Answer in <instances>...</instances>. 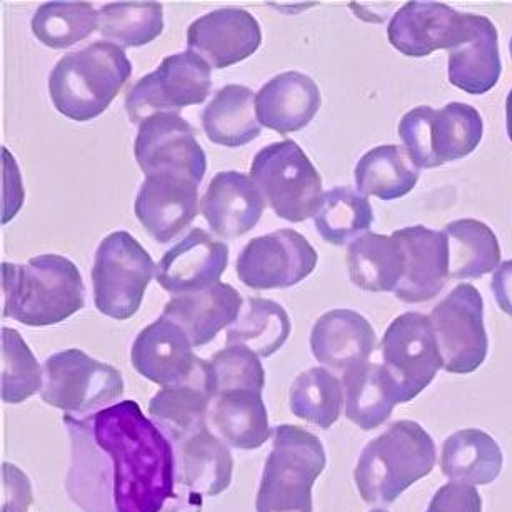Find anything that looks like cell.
<instances>
[{"label":"cell","mask_w":512,"mask_h":512,"mask_svg":"<svg viewBox=\"0 0 512 512\" xmlns=\"http://www.w3.org/2000/svg\"><path fill=\"white\" fill-rule=\"evenodd\" d=\"M94 437L116 469L117 512H161L176 496V452L136 401L94 414Z\"/></svg>","instance_id":"6da1fadb"},{"label":"cell","mask_w":512,"mask_h":512,"mask_svg":"<svg viewBox=\"0 0 512 512\" xmlns=\"http://www.w3.org/2000/svg\"><path fill=\"white\" fill-rule=\"evenodd\" d=\"M4 317L29 327L66 321L86 306L79 267L64 256L44 254L26 264H2Z\"/></svg>","instance_id":"7a4b0ae2"},{"label":"cell","mask_w":512,"mask_h":512,"mask_svg":"<svg viewBox=\"0 0 512 512\" xmlns=\"http://www.w3.org/2000/svg\"><path fill=\"white\" fill-rule=\"evenodd\" d=\"M131 76L132 64L124 49L97 41L57 62L49 76V94L62 116L92 121L107 111Z\"/></svg>","instance_id":"3957f363"},{"label":"cell","mask_w":512,"mask_h":512,"mask_svg":"<svg viewBox=\"0 0 512 512\" xmlns=\"http://www.w3.org/2000/svg\"><path fill=\"white\" fill-rule=\"evenodd\" d=\"M436 466V444L414 421H397L359 456L354 479L367 504H391Z\"/></svg>","instance_id":"277c9868"},{"label":"cell","mask_w":512,"mask_h":512,"mask_svg":"<svg viewBox=\"0 0 512 512\" xmlns=\"http://www.w3.org/2000/svg\"><path fill=\"white\" fill-rule=\"evenodd\" d=\"M257 491V512H312V486L326 469L321 439L299 426L274 427Z\"/></svg>","instance_id":"5b68a950"},{"label":"cell","mask_w":512,"mask_h":512,"mask_svg":"<svg viewBox=\"0 0 512 512\" xmlns=\"http://www.w3.org/2000/svg\"><path fill=\"white\" fill-rule=\"evenodd\" d=\"M397 132L416 167L436 169L476 151L484 124L477 109L451 102L441 111L429 106L412 109L402 117Z\"/></svg>","instance_id":"8992f818"},{"label":"cell","mask_w":512,"mask_h":512,"mask_svg":"<svg viewBox=\"0 0 512 512\" xmlns=\"http://www.w3.org/2000/svg\"><path fill=\"white\" fill-rule=\"evenodd\" d=\"M251 179L276 216L294 224L316 216L324 197L321 174L291 139L274 142L257 152Z\"/></svg>","instance_id":"52a82bcc"},{"label":"cell","mask_w":512,"mask_h":512,"mask_svg":"<svg viewBox=\"0 0 512 512\" xmlns=\"http://www.w3.org/2000/svg\"><path fill=\"white\" fill-rule=\"evenodd\" d=\"M157 266L129 232H112L97 247L92 286L97 311L117 321L136 316Z\"/></svg>","instance_id":"ba28073f"},{"label":"cell","mask_w":512,"mask_h":512,"mask_svg":"<svg viewBox=\"0 0 512 512\" xmlns=\"http://www.w3.org/2000/svg\"><path fill=\"white\" fill-rule=\"evenodd\" d=\"M124 394L116 367L96 361L81 349L56 352L44 364L41 397L47 406L74 416H91L111 407Z\"/></svg>","instance_id":"9c48e42d"},{"label":"cell","mask_w":512,"mask_h":512,"mask_svg":"<svg viewBox=\"0 0 512 512\" xmlns=\"http://www.w3.org/2000/svg\"><path fill=\"white\" fill-rule=\"evenodd\" d=\"M211 66L196 52L164 57L156 71L132 86L126 96V112L132 124L157 114H177L187 106H199L211 92Z\"/></svg>","instance_id":"30bf717a"},{"label":"cell","mask_w":512,"mask_h":512,"mask_svg":"<svg viewBox=\"0 0 512 512\" xmlns=\"http://www.w3.org/2000/svg\"><path fill=\"white\" fill-rule=\"evenodd\" d=\"M429 319L444 371L471 374L484 364L489 342L484 327V302L476 287L471 284L454 287L432 309Z\"/></svg>","instance_id":"8fae6325"},{"label":"cell","mask_w":512,"mask_h":512,"mask_svg":"<svg viewBox=\"0 0 512 512\" xmlns=\"http://www.w3.org/2000/svg\"><path fill=\"white\" fill-rule=\"evenodd\" d=\"M381 356L401 404L419 396L444 367L431 319L421 312H406L389 324L382 337Z\"/></svg>","instance_id":"7c38bea8"},{"label":"cell","mask_w":512,"mask_h":512,"mask_svg":"<svg viewBox=\"0 0 512 512\" xmlns=\"http://www.w3.org/2000/svg\"><path fill=\"white\" fill-rule=\"evenodd\" d=\"M316 249L294 229H277L247 242L237 257V277L257 291L287 289L311 276Z\"/></svg>","instance_id":"4fadbf2b"},{"label":"cell","mask_w":512,"mask_h":512,"mask_svg":"<svg viewBox=\"0 0 512 512\" xmlns=\"http://www.w3.org/2000/svg\"><path fill=\"white\" fill-rule=\"evenodd\" d=\"M477 14H461L441 2H407L394 14L387 39L404 56L422 59L439 49H457L471 41Z\"/></svg>","instance_id":"5bb4252c"},{"label":"cell","mask_w":512,"mask_h":512,"mask_svg":"<svg viewBox=\"0 0 512 512\" xmlns=\"http://www.w3.org/2000/svg\"><path fill=\"white\" fill-rule=\"evenodd\" d=\"M71 439V461L66 489L84 512H117L116 469L111 456L94 437V414L64 416Z\"/></svg>","instance_id":"9a60e30c"},{"label":"cell","mask_w":512,"mask_h":512,"mask_svg":"<svg viewBox=\"0 0 512 512\" xmlns=\"http://www.w3.org/2000/svg\"><path fill=\"white\" fill-rule=\"evenodd\" d=\"M134 154L146 177L171 172L201 184L206 176V152L191 124L179 114H157L142 122Z\"/></svg>","instance_id":"2e32d148"},{"label":"cell","mask_w":512,"mask_h":512,"mask_svg":"<svg viewBox=\"0 0 512 512\" xmlns=\"http://www.w3.org/2000/svg\"><path fill=\"white\" fill-rule=\"evenodd\" d=\"M262 31L251 12L224 7L199 17L187 29V46L214 69L246 61L261 47Z\"/></svg>","instance_id":"e0dca14e"},{"label":"cell","mask_w":512,"mask_h":512,"mask_svg":"<svg viewBox=\"0 0 512 512\" xmlns=\"http://www.w3.org/2000/svg\"><path fill=\"white\" fill-rule=\"evenodd\" d=\"M199 184L179 174H154L142 182L134 211L149 236L167 244L189 227L197 214Z\"/></svg>","instance_id":"ac0fdd59"},{"label":"cell","mask_w":512,"mask_h":512,"mask_svg":"<svg viewBox=\"0 0 512 512\" xmlns=\"http://www.w3.org/2000/svg\"><path fill=\"white\" fill-rule=\"evenodd\" d=\"M227 264V244L196 227L162 256L157 264L156 279L172 296L204 291L221 282Z\"/></svg>","instance_id":"d6986e66"},{"label":"cell","mask_w":512,"mask_h":512,"mask_svg":"<svg viewBox=\"0 0 512 512\" xmlns=\"http://www.w3.org/2000/svg\"><path fill=\"white\" fill-rule=\"evenodd\" d=\"M404 251V276L397 286V299L409 304L427 302L441 294L449 276V241L444 232L424 226L392 232Z\"/></svg>","instance_id":"ffe728a7"},{"label":"cell","mask_w":512,"mask_h":512,"mask_svg":"<svg viewBox=\"0 0 512 512\" xmlns=\"http://www.w3.org/2000/svg\"><path fill=\"white\" fill-rule=\"evenodd\" d=\"M192 347L186 331L161 316L137 334L132 344V366L147 381L162 387L174 386L187 381L201 361Z\"/></svg>","instance_id":"44dd1931"},{"label":"cell","mask_w":512,"mask_h":512,"mask_svg":"<svg viewBox=\"0 0 512 512\" xmlns=\"http://www.w3.org/2000/svg\"><path fill=\"white\" fill-rule=\"evenodd\" d=\"M202 216L217 236L237 239L252 231L266 211V199L251 176L219 172L201 201Z\"/></svg>","instance_id":"7402d4cb"},{"label":"cell","mask_w":512,"mask_h":512,"mask_svg":"<svg viewBox=\"0 0 512 512\" xmlns=\"http://www.w3.org/2000/svg\"><path fill=\"white\" fill-rule=\"evenodd\" d=\"M212 402L209 362L201 359L196 371L187 381L162 387L149 401V416L176 444L192 432L201 431L207 424Z\"/></svg>","instance_id":"603a6c76"},{"label":"cell","mask_w":512,"mask_h":512,"mask_svg":"<svg viewBox=\"0 0 512 512\" xmlns=\"http://www.w3.org/2000/svg\"><path fill=\"white\" fill-rule=\"evenodd\" d=\"M242 306L244 301L237 289L226 282H217L204 291L172 296L162 316L181 326L192 346L201 347L209 344L222 329L231 327Z\"/></svg>","instance_id":"cb8c5ba5"},{"label":"cell","mask_w":512,"mask_h":512,"mask_svg":"<svg viewBox=\"0 0 512 512\" xmlns=\"http://www.w3.org/2000/svg\"><path fill=\"white\" fill-rule=\"evenodd\" d=\"M311 349L322 366L346 372L369 361L376 349V332L359 312L334 309L312 327Z\"/></svg>","instance_id":"d4e9b609"},{"label":"cell","mask_w":512,"mask_h":512,"mask_svg":"<svg viewBox=\"0 0 512 512\" xmlns=\"http://www.w3.org/2000/svg\"><path fill=\"white\" fill-rule=\"evenodd\" d=\"M321 104V91L314 79L302 72H284L257 92V121L279 134L301 131L316 117Z\"/></svg>","instance_id":"484cf974"},{"label":"cell","mask_w":512,"mask_h":512,"mask_svg":"<svg viewBox=\"0 0 512 512\" xmlns=\"http://www.w3.org/2000/svg\"><path fill=\"white\" fill-rule=\"evenodd\" d=\"M177 484L202 497L219 496L231 486L234 459L226 442L219 439L209 426L177 441Z\"/></svg>","instance_id":"4316f807"},{"label":"cell","mask_w":512,"mask_h":512,"mask_svg":"<svg viewBox=\"0 0 512 512\" xmlns=\"http://www.w3.org/2000/svg\"><path fill=\"white\" fill-rule=\"evenodd\" d=\"M207 424L227 446L242 451L261 447L272 434L262 392L251 389L219 392L212 397Z\"/></svg>","instance_id":"83f0119b"},{"label":"cell","mask_w":512,"mask_h":512,"mask_svg":"<svg viewBox=\"0 0 512 512\" xmlns=\"http://www.w3.org/2000/svg\"><path fill=\"white\" fill-rule=\"evenodd\" d=\"M346 417L364 431L382 426L399 401L396 384L384 364L364 362L342 372Z\"/></svg>","instance_id":"f1b7e54d"},{"label":"cell","mask_w":512,"mask_h":512,"mask_svg":"<svg viewBox=\"0 0 512 512\" xmlns=\"http://www.w3.org/2000/svg\"><path fill=\"white\" fill-rule=\"evenodd\" d=\"M202 127L212 144L246 146L261 136L257 121L256 94L241 84H227L202 112Z\"/></svg>","instance_id":"f546056e"},{"label":"cell","mask_w":512,"mask_h":512,"mask_svg":"<svg viewBox=\"0 0 512 512\" xmlns=\"http://www.w3.org/2000/svg\"><path fill=\"white\" fill-rule=\"evenodd\" d=\"M354 286L367 292H394L404 276V251L396 237L366 232L347 249Z\"/></svg>","instance_id":"4dcf8cb0"},{"label":"cell","mask_w":512,"mask_h":512,"mask_svg":"<svg viewBox=\"0 0 512 512\" xmlns=\"http://www.w3.org/2000/svg\"><path fill=\"white\" fill-rule=\"evenodd\" d=\"M497 44L496 27L487 17L479 16L471 41L449 51L452 86L471 96H481L494 89L502 72Z\"/></svg>","instance_id":"1f68e13d"},{"label":"cell","mask_w":512,"mask_h":512,"mask_svg":"<svg viewBox=\"0 0 512 512\" xmlns=\"http://www.w3.org/2000/svg\"><path fill=\"white\" fill-rule=\"evenodd\" d=\"M499 444L481 429H462L442 444L441 469L451 481L484 486L502 471Z\"/></svg>","instance_id":"d6a6232c"},{"label":"cell","mask_w":512,"mask_h":512,"mask_svg":"<svg viewBox=\"0 0 512 512\" xmlns=\"http://www.w3.org/2000/svg\"><path fill=\"white\" fill-rule=\"evenodd\" d=\"M357 191L381 201L407 196L417 186L419 167L401 146H379L366 152L357 162Z\"/></svg>","instance_id":"836d02e7"},{"label":"cell","mask_w":512,"mask_h":512,"mask_svg":"<svg viewBox=\"0 0 512 512\" xmlns=\"http://www.w3.org/2000/svg\"><path fill=\"white\" fill-rule=\"evenodd\" d=\"M286 309L277 302L249 297L237 321L227 329V346L246 347L259 357L276 354L291 336Z\"/></svg>","instance_id":"e575fe53"},{"label":"cell","mask_w":512,"mask_h":512,"mask_svg":"<svg viewBox=\"0 0 512 512\" xmlns=\"http://www.w3.org/2000/svg\"><path fill=\"white\" fill-rule=\"evenodd\" d=\"M451 279H479L494 271L501 261V247L491 227L476 219L447 224Z\"/></svg>","instance_id":"d590c367"},{"label":"cell","mask_w":512,"mask_h":512,"mask_svg":"<svg viewBox=\"0 0 512 512\" xmlns=\"http://www.w3.org/2000/svg\"><path fill=\"white\" fill-rule=\"evenodd\" d=\"M316 229L332 246H344L366 234L374 221L371 202L352 187H334L322 197Z\"/></svg>","instance_id":"8d00e7d4"},{"label":"cell","mask_w":512,"mask_h":512,"mask_svg":"<svg viewBox=\"0 0 512 512\" xmlns=\"http://www.w3.org/2000/svg\"><path fill=\"white\" fill-rule=\"evenodd\" d=\"M294 416L321 429L336 424L344 406L342 382L326 367H312L296 377L289 394Z\"/></svg>","instance_id":"74e56055"},{"label":"cell","mask_w":512,"mask_h":512,"mask_svg":"<svg viewBox=\"0 0 512 512\" xmlns=\"http://www.w3.org/2000/svg\"><path fill=\"white\" fill-rule=\"evenodd\" d=\"M31 27L44 46L67 49L99 29V11L91 2H46L32 17Z\"/></svg>","instance_id":"f35d334b"},{"label":"cell","mask_w":512,"mask_h":512,"mask_svg":"<svg viewBox=\"0 0 512 512\" xmlns=\"http://www.w3.org/2000/svg\"><path fill=\"white\" fill-rule=\"evenodd\" d=\"M99 31L122 49L147 46L164 31V7L159 2H111L99 11Z\"/></svg>","instance_id":"ab89813d"},{"label":"cell","mask_w":512,"mask_h":512,"mask_svg":"<svg viewBox=\"0 0 512 512\" xmlns=\"http://www.w3.org/2000/svg\"><path fill=\"white\" fill-rule=\"evenodd\" d=\"M2 371L0 397L7 404H21L44 384V367L39 366L34 352L21 334L11 327H2Z\"/></svg>","instance_id":"60d3db41"},{"label":"cell","mask_w":512,"mask_h":512,"mask_svg":"<svg viewBox=\"0 0 512 512\" xmlns=\"http://www.w3.org/2000/svg\"><path fill=\"white\" fill-rule=\"evenodd\" d=\"M211 374L212 397L219 392L264 391L266 372L262 367L261 357L246 347L227 346L216 352L209 361Z\"/></svg>","instance_id":"b9f144b4"},{"label":"cell","mask_w":512,"mask_h":512,"mask_svg":"<svg viewBox=\"0 0 512 512\" xmlns=\"http://www.w3.org/2000/svg\"><path fill=\"white\" fill-rule=\"evenodd\" d=\"M427 512H482L481 494L471 484L447 482L437 489Z\"/></svg>","instance_id":"7bdbcfd3"},{"label":"cell","mask_w":512,"mask_h":512,"mask_svg":"<svg viewBox=\"0 0 512 512\" xmlns=\"http://www.w3.org/2000/svg\"><path fill=\"white\" fill-rule=\"evenodd\" d=\"M34 496L29 477L9 462L2 464V512H27Z\"/></svg>","instance_id":"ee69618b"},{"label":"cell","mask_w":512,"mask_h":512,"mask_svg":"<svg viewBox=\"0 0 512 512\" xmlns=\"http://www.w3.org/2000/svg\"><path fill=\"white\" fill-rule=\"evenodd\" d=\"M492 294L502 312L512 317V259L499 266L491 281Z\"/></svg>","instance_id":"f6af8a7d"},{"label":"cell","mask_w":512,"mask_h":512,"mask_svg":"<svg viewBox=\"0 0 512 512\" xmlns=\"http://www.w3.org/2000/svg\"><path fill=\"white\" fill-rule=\"evenodd\" d=\"M161 512H202V496L196 492L181 491L176 492V496L167 502L166 507Z\"/></svg>","instance_id":"bcb514c9"},{"label":"cell","mask_w":512,"mask_h":512,"mask_svg":"<svg viewBox=\"0 0 512 512\" xmlns=\"http://www.w3.org/2000/svg\"><path fill=\"white\" fill-rule=\"evenodd\" d=\"M506 124L507 134H509V139H511L512 142V91L509 92L506 101Z\"/></svg>","instance_id":"7dc6e473"},{"label":"cell","mask_w":512,"mask_h":512,"mask_svg":"<svg viewBox=\"0 0 512 512\" xmlns=\"http://www.w3.org/2000/svg\"><path fill=\"white\" fill-rule=\"evenodd\" d=\"M509 51H511V57H512V37H511V42H509Z\"/></svg>","instance_id":"c3c4849f"},{"label":"cell","mask_w":512,"mask_h":512,"mask_svg":"<svg viewBox=\"0 0 512 512\" xmlns=\"http://www.w3.org/2000/svg\"><path fill=\"white\" fill-rule=\"evenodd\" d=\"M371 512H389V511H384V509H374V511H371Z\"/></svg>","instance_id":"681fc988"}]
</instances>
